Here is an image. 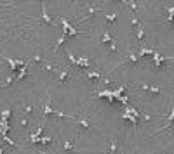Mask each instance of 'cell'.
<instances>
[{
	"mask_svg": "<svg viewBox=\"0 0 174 154\" xmlns=\"http://www.w3.org/2000/svg\"><path fill=\"white\" fill-rule=\"evenodd\" d=\"M111 40V36H110V33H105V36H103V40H101V44H108Z\"/></svg>",
	"mask_w": 174,
	"mask_h": 154,
	"instance_id": "cell-2",
	"label": "cell"
},
{
	"mask_svg": "<svg viewBox=\"0 0 174 154\" xmlns=\"http://www.w3.org/2000/svg\"><path fill=\"white\" fill-rule=\"evenodd\" d=\"M143 90H150V92H153V94H159L160 88L159 87H148V85H143Z\"/></svg>",
	"mask_w": 174,
	"mask_h": 154,
	"instance_id": "cell-1",
	"label": "cell"
},
{
	"mask_svg": "<svg viewBox=\"0 0 174 154\" xmlns=\"http://www.w3.org/2000/svg\"><path fill=\"white\" fill-rule=\"evenodd\" d=\"M64 149H66V151H70V149H73V144H72V142H70V140H68L66 144H64Z\"/></svg>",
	"mask_w": 174,
	"mask_h": 154,
	"instance_id": "cell-4",
	"label": "cell"
},
{
	"mask_svg": "<svg viewBox=\"0 0 174 154\" xmlns=\"http://www.w3.org/2000/svg\"><path fill=\"white\" fill-rule=\"evenodd\" d=\"M115 149H117L115 140H110V152H115Z\"/></svg>",
	"mask_w": 174,
	"mask_h": 154,
	"instance_id": "cell-3",
	"label": "cell"
},
{
	"mask_svg": "<svg viewBox=\"0 0 174 154\" xmlns=\"http://www.w3.org/2000/svg\"><path fill=\"white\" fill-rule=\"evenodd\" d=\"M0 154H5V152H4V149H2V147H0Z\"/></svg>",
	"mask_w": 174,
	"mask_h": 154,
	"instance_id": "cell-5",
	"label": "cell"
}]
</instances>
